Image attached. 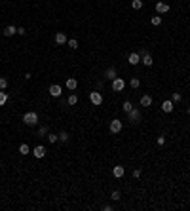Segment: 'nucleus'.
Here are the masks:
<instances>
[{
	"label": "nucleus",
	"mask_w": 190,
	"mask_h": 211,
	"mask_svg": "<svg viewBox=\"0 0 190 211\" xmlns=\"http://www.w3.org/2000/svg\"><path fill=\"white\" fill-rule=\"evenodd\" d=\"M124 87H126V82L122 78H118V76H116V78L112 80V90H114V91H122Z\"/></svg>",
	"instance_id": "2"
},
{
	"label": "nucleus",
	"mask_w": 190,
	"mask_h": 211,
	"mask_svg": "<svg viewBox=\"0 0 190 211\" xmlns=\"http://www.w3.org/2000/svg\"><path fill=\"white\" fill-rule=\"evenodd\" d=\"M8 87V80L6 78H0V90H6Z\"/></svg>",
	"instance_id": "26"
},
{
	"label": "nucleus",
	"mask_w": 190,
	"mask_h": 211,
	"mask_svg": "<svg viewBox=\"0 0 190 211\" xmlns=\"http://www.w3.org/2000/svg\"><path fill=\"white\" fill-rule=\"evenodd\" d=\"M15 33H17V27H13V25H10V27L4 29V36H13Z\"/></svg>",
	"instance_id": "12"
},
{
	"label": "nucleus",
	"mask_w": 190,
	"mask_h": 211,
	"mask_svg": "<svg viewBox=\"0 0 190 211\" xmlns=\"http://www.w3.org/2000/svg\"><path fill=\"white\" fill-rule=\"evenodd\" d=\"M38 133H40V135H46V133H48V130H46V127H40Z\"/></svg>",
	"instance_id": "33"
},
{
	"label": "nucleus",
	"mask_w": 190,
	"mask_h": 211,
	"mask_svg": "<svg viewBox=\"0 0 190 211\" xmlns=\"http://www.w3.org/2000/svg\"><path fill=\"white\" fill-rule=\"evenodd\" d=\"M133 177L139 179V177H141V169H135V171H133Z\"/></svg>",
	"instance_id": "31"
},
{
	"label": "nucleus",
	"mask_w": 190,
	"mask_h": 211,
	"mask_svg": "<svg viewBox=\"0 0 190 211\" xmlns=\"http://www.w3.org/2000/svg\"><path fill=\"white\" fill-rule=\"evenodd\" d=\"M122 131V122L120 120H112L110 122V133H120Z\"/></svg>",
	"instance_id": "4"
},
{
	"label": "nucleus",
	"mask_w": 190,
	"mask_h": 211,
	"mask_svg": "<svg viewBox=\"0 0 190 211\" xmlns=\"http://www.w3.org/2000/svg\"><path fill=\"white\" fill-rule=\"evenodd\" d=\"M25 33H27V30H25L23 27H19V29H17V34H21V36H23V34H25Z\"/></svg>",
	"instance_id": "32"
},
{
	"label": "nucleus",
	"mask_w": 190,
	"mask_h": 211,
	"mask_svg": "<svg viewBox=\"0 0 190 211\" xmlns=\"http://www.w3.org/2000/svg\"><path fill=\"white\" fill-rule=\"evenodd\" d=\"M69 90H76V86H78V82H76V78H69L67 80V84H65Z\"/></svg>",
	"instance_id": "15"
},
{
	"label": "nucleus",
	"mask_w": 190,
	"mask_h": 211,
	"mask_svg": "<svg viewBox=\"0 0 190 211\" xmlns=\"http://www.w3.org/2000/svg\"><path fill=\"white\" fill-rule=\"evenodd\" d=\"M156 12L158 13H167L169 12V6L166 2H156Z\"/></svg>",
	"instance_id": "8"
},
{
	"label": "nucleus",
	"mask_w": 190,
	"mask_h": 211,
	"mask_svg": "<svg viewBox=\"0 0 190 211\" xmlns=\"http://www.w3.org/2000/svg\"><path fill=\"white\" fill-rule=\"evenodd\" d=\"M127 63H129V65H139V63H141V55H139V53H129Z\"/></svg>",
	"instance_id": "6"
},
{
	"label": "nucleus",
	"mask_w": 190,
	"mask_h": 211,
	"mask_svg": "<svg viewBox=\"0 0 190 211\" xmlns=\"http://www.w3.org/2000/svg\"><path fill=\"white\" fill-rule=\"evenodd\" d=\"M23 122L27 126H36L38 124V114L36 112H27V114L23 116Z\"/></svg>",
	"instance_id": "1"
},
{
	"label": "nucleus",
	"mask_w": 190,
	"mask_h": 211,
	"mask_svg": "<svg viewBox=\"0 0 190 211\" xmlns=\"http://www.w3.org/2000/svg\"><path fill=\"white\" fill-rule=\"evenodd\" d=\"M131 6H133V10H141L143 8V0H133Z\"/></svg>",
	"instance_id": "23"
},
{
	"label": "nucleus",
	"mask_w": 190,
	"mask_h": 211,
	"mask_svg": "<svg viewBox=\"0 0 190 211\" xmlns=\"http://www.w3.org/2000/svg\"><path fill=\"white\" fill-rule=\"evenodd\" d=\"M139 120H141V112L137 110V109H133V110L129 112V122H133V124H137Z\"/></svg>",
	"instance_id": "7"
},
{
	"label": "nucleus",
	"mask_w": 190,
	"mask_h": 211,
	"mask_svg": "<svg viewBox=\"0 0 190 211\" xmlns=\"http://www.w3.org/2000/svg\"><path fill=\"white\" fill-rule=\"evenodd\" d=\"M105 74H106V78H109V80H114L116 78V69H109Z\"/></svg>",
	"instance_id": "19"
},
{
	"label": "nucleus",
	"mask_w": 190,
	"mask_h": 211,
	"mask_svg": "<svg viewBox=\"0 0 190 211\" xmlns=\"http://www.w3.org/2000/svg\"><path fill=\"white\" fill-rule=\"evenodd\" d=\"M188 116H190V107H188Z\"/></svg>",
	"instance_id": "34"
},
{
	"label": "nucleus",
	"mask_w": 190,
	"mask_h": 211,
	"mask_svg": "<svg viewBox=\"0 0 190 211\" xmlns=\"http://www.w3.org/2000/svg\"><path fill=\"white\" fill-rule=\"evenodd\" d=\"M33 154H34V156H36V158H44V154H46V148L44 147H34V150H33Z\"/></svg>",
	"instance_id": "11"
},
{
	"label": "nucleus",
	"mask_w": 190,
	"mask_h": 211,
	"mask_svg": "<svg viewBox=\"0 0 190 211\" xmlns=\"http://www.w3.org/2000/svg\"><path fill=\"white\" fill-rule=\"evenodd\" d=\"M110 198L114 200V202H118V200H120V192H118V190H114V192L110 194Z\"/></svg>",
	"instance_id": "28"
},
{
	"label": "nucleus",
	"mask_w": 190,
	"mask_h": 211,
	"mask_svg": "<svg viewBox=\"0 0 190 211\" xmlns=\"http://www.w3.org/2000/svg\"><path fill=\"white\" fill-rule=\"evenodd\" d=\"M129 86L133 87V90H137V87L141 86V80H139V78H131V82H129Z\"/></svg>",
	"instance_id": "22"
},
{
	"label": "nucleus",
	"mask_w": 190,
	"mask_h": 211,
	"mask_svg": "<svg viewBox=\"0 0 190 211\" xmlns=\"http://www.w3.org/2000/svg\"><path fill=\"white\" fill-rule=\"evenodd\" d=\"M57 139H59V135H53V133H50V135H48V141L50 143H55Z\"/></svg>",
	"instance_id": "29"
},
{
	"label": "nucleus",
	"mask_w": 190,
	"mask_h": 211,
	"mask_svg": "<svg viewBox=\"0 0 190 211\" xmlns=\"http://www.w3.org/2000/svg\"><path fill=\"white\" fill-rule=\"evenodd\" d=\"M173 109H175L173 101H163V103H162V110H163V112H173Z\"/></svg>",
	"instance_id": "10"
},
{
	"label": "nucleus",
	"mask_w": 190,
	"mask_h": 211,
	"mask_svg": "<svg viewBox=\"0 0 190 211\" xmlns=\"http://www.w3.org/2000/svg\"><path fill=\"white\" fill-rule=\"evenodd\" d=\"M179 101H181V95H179V93H173V103H179Z\"/></svg>",
	"instance_id": "30"
},
{
	"label": "nucleus",
	"mask_w": 190,
	"mask_h": 211,
	"mask_svg": "<svg viewBox=\"0 0 190 211\" xmlns=\"http://www.w3.org/2000/svg\"><path fill=\"white\" fill-rule=\"evenodd\" d=\"M150 23L154 25V27H158V25H162V17H160V15H152Z\"/></svg>",
	"instance_id": "18"
},
{
	"label": "nucleus",
	"mask_w": 190,
	"mask_h": 211,
	"mask_svg": "<svg viewBox=\"0 0 190 211\" xmlns=\"http://www.w3.org/2000/svg\"><path fill=\"white\" fill-rule=\"evenodd\" d=\"M122 109H124V112H127V114H129V112L133 110V105H131L129 101H126V103H124V107H122Z\"/></svg>",
	"instance_id": "21"
},
{
	"label": "nucleus",
	"mask_w": 190,
	"mask_h": 211,
	"mask_svg": "<svg viewBox=\"0 0 190 211\" xmlns=\"http://www.w3.org/2000/svg\"><path fill=\"white\" fill-rule=\"evenodd\" d=\"M29 152H30V148H29V145H25V143H23V145L19 147V154H23V156H25V154H29Z\"/></svg>",
	"instance_id": "20"
},
{
	"label": "nucleus",
	"mask_w": 190,
	"mask_h": 211,
	"mask_svg": "<svg viewBox=\"0 0 190 211\" xmlns=\"http://www.w3.org/2000/svg\"><path fill=\"white\" fill-rule=\"evenodd\" d=\"M59 141H63V143L69 141V133H67V131H61V133H59Z\"/></svg>",
	"instance_id": "25"
},
{
	"label": "nucleus",
	"mask_w": 190,
	"mask_h": 211,
	"mask_svg": "<svg viewBox=\"0 0 190 211\" xmlns=\"http://www.w3.org/2000/svg\"><path fill=\"white\" fill-rule=\"evenodd\" d=\"M124 173H126V169L124 166H116L114 169H112V175H114L116 179H120V177H124Z\"/></svg>",
	"instance_id": "9"
},
{
	"label": "nucleus",
	"mask_w": 190,
	"mask_h": 211,
	"mask_svg": "<svg viewBox=\"0 0 190 211\" xmlns=\"http://www.w3.org/2000/svg\"><path fill=\"white\" fill-rule=\"evenodd\" d=\"M69 48H70V50H76V48H78V40H74V38L69 40Z\"/></svg>",
	"instance_id": "24"
},
{
	"label": "nucleus",
	"mask_w": 190,
	"mask_h": 211,
	"mask_svg": "<svg viewBox=\"0 0 190 211\" xmlns=\"http://www.w3.org/2000/svg\"><path fill=\"white\" fill-rule=\"evenodd\" d=\"M143 65H146V67H152V63H154V61H152V57H150V55H148V53H145V55H143Z\"/></svg>",
	"instance_id": "16"
},
{
	"label": "nucleus",
	"mask_w": 190,
	"mask_h": 211,
	"mask_svg": "<svg viewBox=\"0 0 190 211\" xmlns=\"http://www.w3.org/2000/svg\"><path fill=\"white\" fill-rule=\"evenodd\" d=\"M8 103V93L4 90H0V107H4Z\"/></svg>",
	"instance_id": "17"
},
{
	"label": "nucleus",
	"mask_w": 190,
	"mask_h": 211,
	"mask_svg": "<svg viewBox=\"0 0 190 211\" xmlns=\"http://www.w3.org/2000/svg\"><path fill=\"white\" fill-rule=\"evenodd\" d=\"M55 42H57L59 46H63L67 42V36H65V33H57L55 34Z\"/></svg>",
	"instance_id": "14"
},
{
	"label": "nucleus",
	"mask_w": 190,
	"mask_h": 211,
	"mask_svg": "<svg viewBox=\"0 0 190 211\" xmlns=\"http://www.w3.org/2000/svg\"><path fill=\"white\" fill-rule=\"evenodd\" d=\"M76 103H78V97H76V95H70V97H69V105H76Z\"/></svg>",
	"instance_id": "27"
},
{
	"label": "nucleus",
	"mask_w": 190,
	"mask_h": 211,
	"mask_svg": "<svg viewBox=\"0 0 190 211\" xmlns=\"http://www.w3.org/2000/svg\"><path fill=\"white\" fill-rule=\"evenodd\" d=\"M152 105V97L150 95H143L141 97V107H150Z\"/></svg>",
	"instance_id": "13"
},
{
	"label": "nucleus",
	"mask_w": 190,
	"mask_h": 211,
	"mask_svg": "<svg viewBox=\"0 0 190 211\" xmlns=\"http://www.w3.org/2000/svg\"><path fill=\"white\" fill-rule=\"evenodd\" d=\"M61 93H63V90H61V86H57V84L50 86V95H51V97H59Z\"/></svg>",
	"instance_id": "5"
},
{
	"label": "nucleus",
	"mask_w": 190,
	"mask_h": 211,
	"mask_svg": "<svg viewBox=\"0 0 190 211\" xmlns=\"http://www.w3.org/2000/svg\"><path fill=\"white\" fill-rule=\"evenodd\" d=\"M89 101L93 103L95 107H99L101 103H103V97H101V93H99V91H91V93H89Z\"/></svg>",
	"instance_id": "3"
}]
</instances>
